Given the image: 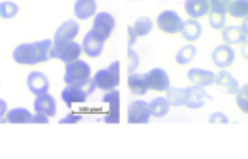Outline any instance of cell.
<instances>
[{"label":"cell","instance_id":"6da1fadb","mask_svg":"<svg viewBox=\"0 0 248 159\" xmlns=\"http://www.w3.org/2000/svg\"><path fill=\"white\" fill-rule=\"evenodd\" d=\"M53 40H40L35 43H24L14 48L12 57L15 63L22 66H37L51 59Z\"/></svg>","mask_w":248,"mask_h":159},{"label":"cell","instance_id":"7a4b0ae2","mask_svg":"<svg viewBox=\"0 0 248 159\" xmlns=\"http://www.w3.org/2000/svg\"><path fill=\"white\" fill-rule=\"evenodd\" d=\"M92 79V69L85 60H76L72 63H66L64 67V83L73 86L86 88Z\"/></svg>","mask_w":248,"mask_h":159},{"label":"cell","instance_id":"3957f363","mask_svg":"<svg viewBox=\"0 0 248 159\" xmlns=\"http://www.w3.org/2000/svg\"><path fill=\"white\" fill-rule=\"evenodd\" d=\"M91 80L102 92L115 89L120 83V62H112L107 69H99Z\"/></svg>","mask_w":248,"mask_h":159},{"label":"cell","instance_id":"277c9868","mask_svg":"<svg viewBox=\"0 0 248 159\" xmlns=\"http://www.w3.org/2000/svg\"><path fill=\"white\" fill-rule=\"evenodd\" d=\"M82 54H83L82 46L76 41L53 43V47H51V59L60 60L64 64L79 60Z\"/></svg>","mask_w":248,"mask_h":159},{"label":"cell","instance_id":"5b68a950","mask_svg":"<svg viewBox=\"0 0 248 159\" xmlns=\"http://www.w3.org/2000/svg\"><path fill=\"white\" fill-rule=\"evenodd\" d=\"M181 25H183V19L181 16L171 9L162 11L158 16H156V27L159 28L161 32L167 34V35H177L181 31Z\"/></svg>","mask_w":248,"mask_h":159},{"label":"cell","instance_id":"8992f818","mask_svg":"<svg viewBox=\"0 0 248 159\" xmlns=\"http://www.w3.org/2000/svg\"><path fill=\"white\" fill-rule=\"evenodd\" d=\"M149 102L143 99H136L127 107V123L129 124H148L151 121Z\"/></svg>","mask_w":248,"mask_h":159},{"label":"cell","instance_id":"52a82bcc","mask_svg":"<svg viewBox=\"0 0 248 159\" xmlns=\"http://www.w3.org/2000/svg\"><path fill=\"white\" fill-rule=\"evenodd\" d=\"M146 85L149 91L154 92H167V89L171 86L170 76L162 67H154L149 72L145 73Z\"/></svg>","mask_w":248,"mask_h":159},{"label":"cell","instance_id":"ba28073f","mask_svg":"<svg viewBox=\"0 0 248 159\" xmlns=\"http://www.w3.org/2000/svg\"><path fill=\"white\" fill-rule=\"evenodd\" d=\"M115 30V19L109 12H96L93 16L92 31H95L102 40H108Z\"/></svg>","mask_w":248,"mask_h":159},{"label":"cell","instance_id":"9c48e42d","mask_svg":"<svg viewBox=\"0 0 248 159\" xmlns=\"http://www.w3.org/2000/svg\"><path fill=\"white\" fill-rule=\"evenodd\" d=\"M82 51L91 57V59H96L102 54L104 47H105V40H102L95 31H88L82 40Z\"/></svg>","mask_w":248,"mask_h":159},{"label":"cell","instance_id":"30bf717a","mask_svg":"<svg viewBox=\"0 0 248 159\" xmlns=\"http://www.w3.org/2000/svg\"><path fill=\"white\" fill-rule=\"evenodd\" d=\"M210 59L217 69H229L235 63V50L228 44H220L213 48Z\"/></svg>","mask_w":248,"mask_h":159},{"label":"cell","instance_id":"8fae6325","mask_svg":"<svg viewBox=\"0 0 248 159\" xmlns=\"http://www.w3.org/2000/svg\"><path fill=\"white\" fill-rule=\"evenodd\" d=\"M210 98H209V94L206 92V88L196 86V85H191V86L186 88L184 107H187L190 110H200L202 107H204V104Z\"/></svg>","mask_w":248,"mask_h":159},{"label":"cell","instance_id":"7c38bea8","mask_svg":"<svg viewBox=\"0 0 248 159\" xmlns=\"http://www.w3.org/2000/svg\"><path fill=\"white\" fill-rule=\"evenodd\" d=\"M102 102L108 104L109 111L104 117V123L107 124H117L120 123V92L117 89L107 91L102 96Z\"/></svg>","mask_w":248,"mask_h":159},{"label":"cell","instance_id":"4fadbf2b","mask_svg":"<svg viewBox=\"0 0 248 159\" xmlns=\"http://www.w3.org/2000/svg\"><path fill=\"white\" fill-rule=\"evenodd\" d=\"M27 86L30 89V92L32 95H41L46 92H50V79L38 70H32L30 72V75L27 76Z\"/></svg>","mask_w":248,"mask_h":159},{"label":"cell","instance_id":"5bb4252c","mask_svg":"<svg viewBox=\"0 0 248 159\" xmlns=\"http://www.w3.org/2000/svg\"><path fill=\"white\" fill-rule=\"evenodd\" d=\"M79 31H80V27H79V22L75 21V19H67L64 21L57 30H56V34H54V38H53V43H66V41H75L76 37L79 35Z\"/></svg>","mask_w":248,"mask_h":159},{"label":"cell","instance_id":"9a60e30c","mask_svg":"<svg viewBox=\"0 0 248 159\" xmlns=\"http://www.w3.org/2000/svg\"><path fill=\"white\" fill-rule=\"evenodd\" d=\"M88 96H89L88 89H85L82 86L66 85V88L62 91V101L69 108H72V105H75V104H85Z\"/></svg>","mask_w":248,"mask_h":159},{"label":"cell","instance_id":"2e32d148","mask_svg":"<svg viewBox=\"0 0 248 159\" xmlns=\"http://www.w3.org/2000/svg\"><path fill=\"white\" fill-rule=\"evenodd\" d=\"M213 83L228 95H235L236 91L239 89L238 80L233 78V75L228 69H219V72L215 75V82Z\"/></svg>","mask_w":248,"mask_h":159},{"label":"cell","instance_id":"e0dca14e","mask_svg":"<svg viewBox=\"0 0 248 159\" xmlns=\"http://www.w3.org/2000/svg\"><path fill=\"white\" fill-rule=\"evenodd\" d=\"M34 111L35 112H41V114H46L48 115L50 118H53L57 112V102H56V98L50 94V92H46V94H41V95H37L35 99H34Z\"/></svg>","mask_w":248,"mask_h":159},{"label":"cell","instance_id":"ac0fdd59","mask_svg":"<svg viewBox=\"0 0 248 159\" xmlns=\"http://www.w3.org/2000/svg\"><path fill=\"white\" fill-rule=\"evenodd\" d=\"M184 11L190 19H202L207 16L210 11L209 0H186L184 3Z\"/></svg>","mask_w":248,"mask_h":159},{"label":"cell","instance_id":"d6986e66","mask_svg":"<svg viewBox=\"0 0 248 159\" xmlns=\"http://www.w3.org/2000/svg\"><path fill=\"white\" fill-rule=\"evenodd\" d=\"M187 78L191 85L202 86V88H207V86L213 85V82H215V73L210 70H206V69H200V67L190 69L187 72Z\"/></svg>","mask_w":248,"mask_h":159},{"label":"cell","instance_id":"ffe728a7","mask_svg":"<svg viewBox=\"0 0 248 159\" xmlns=\"http://www.w3.org/2000/svg\"><path fill=\"white\" fill-rule=\"evenodd\" d=\"M181 37L187 41V43H196L200 40L202 34H203V27L197 19H186L183 21L181 25V31H180Z\"/></svg>","mask_w":248,"mask_h":159},{"label":"cell","instance_id":"44dd1931","mask_svg":"<svg viewBox=\"0 0 248 159\" xmlns=\"http://www.w3.org/2000/svg\"><path fill=\"white\" fill-rule=\"evenodd\" d=\"M96 11H98L96 0H76L73 6L75 16L79 21H88L93 18L96 15Z\"/></svg>","mask_w":248,"mask_h":159},{"label":"cell","instance_id":"7402d4cb","mask_svg":"<svg viewBox=\"0 0 248 159\" xmlns=\"http://www.w3.org/2000/svg\"><path fill=\"white\" fill-rule=\"evenodd\" d=\"M220 32H222L223 44H228V46H231V47H233V46H241V44L247 40V37H245V34L242 32L241 27H238V25H226Z\"/></svg>","mask_w":248,"mask_h":159},{"label":"cell","instance_id":"603a6c76","mask_svg":"<svg viewBox=\"0 0 248 159\" xmlns=\"http://www.w3.org/2000/svg\"><path fill=\"white\" fill-rule=\"evenodd\" d=\"M5 121L9 124H31L32 123V112L24 107H16L8 110Z\"/></svg>","mask_w":248,"mask_h":159},{"label":"cell","instance_id":"cb8c5ba5","mask_svg":"<svg viewBox=\"0 0 248 159\" xmlns=\"http://www.w3.org/2000/svg\"><path fill=\"white\" fill-rule=\"evenodd\" d=\"M127 85H129V89L133 95H138V96H143L148 94V85H146V79H145V73H129V78H127Z\"/></svg>","mask_w":248,"mask_h":159},{"label":"cell","instance_id":"d4e9b609","mask_svg":"<svg viewBox=\"0 0 248 159\" xmlns=\"http://www.w3.org/2000/svg\"><path fill=\"white\" fill-rule=\"evenodd\" d=\"M196 56H197V47H196L193 43H188V44L183 46V47L177 51V54H175V62H177V64H180V66H187V64H190V63L196 59Z\"/></svg>","mask_w":248,"mask_h":159},{"label":"cell","instance_id":"484cf974","mask_svg":"<svg viewBox=\"0 0 248 159\" xmlns=\"http://www.w3.org/2000/svg\"><path fill=\"white\" fill-rule=\"evenodd\" d=\"M170 102L165 96H156L149 102V110H151V115L155 118H162L170 112Z\"/></svg>","mask_w":248,"mask_h":159},{"label":"cell","instance_id":"4316f807","mask_svg":"<svg viewBox=\"0 0 248 159\" xmlns=\"http://www.w3.org/2000/svg\"><path fill=\"white\" fill-rule=\"evenodd\" d=\"M226 14L233 19H245L248 18V0H232L229 3Z\"/></svg>","mask_w":248,"mask_h":159},{"label":"cell","instance_id":"83f0119b","mask_svg":"<svg viewBox=\"0 0 248 159\" xmlns=\"http://www.w3.org/2000/svg\"><path fill=\"white\" fill-rule=\"evenodd\" d=\"M171 107H184L186 101V88H178V86H170L167 89V96Z\"/></svg>","mask_w":248,"mask_h":159},{"label":"cell","instance_id":"f1b7e54d","mask_svg":"<svg viewBox=\"0 0 248 159\" xmlns=\"http://www.w3.org/2000/svg\"><path fill=\"white\" fill-rule=\"evenodd\" d=\"M132 27H133V30H135V32H136V35H138V38H143V37H148V35L152 32V30H154V22H152L151 18L142 16V18L136 19V22H135Z\"/></svg>","mask_w":248,"mask_h":159},{"label":"cell","instance_id":"f546056e","mask_svg":"<svg viewBox=\"0 0 248 159\" xmlns=\"http://www.w3.org/2000/svg\"><path fill=\"white\" fill-rule=\"evenodd\" d=\"M19 14V6L16 2H12V0H3L0 2V18L9 21L16 18Z\"/></svg>","mask_w":248,"mask_h":159},{"label":"cell","instance_id":"4dcf8cb0","mask_svg":"<svg viewBox=\"0 0 248 159\" xmlns=\"http://www.w3.org/2000/svg\"><path fill=\"white\" fill-rule=\"evenodd\" d=\"M207 21L212 30L215 31H222L226 27V12L220 11H209L207 14Z\"/></svg>","mask_w":248,"mask_h":159},{"label":"cell","instance_id":"1f68e13d","mask_svg":"<svg viewBox=\"0 0 248 159\" xmlns=\"http://www.w3.org/2000/svg\"><path fill=\"white\" fill-rule=\"evenodd\" d=\"M235 102L239 111L248 115V83L239 86V89L235 94Z\"/></svg>","mask_w":248,"mask_h":159},{"label":"cell","instance_id":"d6a6232c","mask_svg":"<svg viewBox=\"0 0 248 159\" xmlns=\"http://www.w3.org/2000/svg\"><path fill=\"white\" fill-rule=\"evenodd\" d=\"M127 59H129V64H127V72L129 73H133L138 70L139 64H140V59H139V54L133 50V48H129L127 51Z\"/></svg>","mask_w":248,"mask_h":159},{"label":"cell","instance_id":"836d02e7","mask_svg":"<svg viewBox=\"0 0 248 159\" xmlns=\"http://www.w3.org/2000/svg\"><path fill=\"white\" fill-rule=\"evenodd\" d=\"M232 0H209L210 5V11H220V12H226L229 3Z\"/></svg>","mask_w":248,"mask_h":159},{"label":"cell","instance_id":"e575fe53","mask_svg":"<svg viewBox=\"0 0 248 159\" xmlns=\"http://www.w3.org/2000/svg\"><path fill=\"white\" fill-rule=\"evenodd\" d=\"M209 123H210V124H228V123H229V118H228L226 114H223V112H220V111H216V112L210 114Z\"/></svg>","mask_w":248,"mask_h":159},{"label":"cell","instance_id":"d590c367","mask_svg":"<svg viewBox=\"0 0 248 159\" xmlns=\"http://www.w3.org/2000/svg\"><path fill=\"white\" fill-rule=\"evenodd\" d=\"M82 115L76 114V112H69L67 115H64L62 120H59V124H78L82 121Z\"/></svg>","mask_w":248,"mask_h":159},{"label":"cell","instance_id":"8d00e7d4","mask_svg":"<svg viewBox=\"0 0 248 159\" xmlns=\"http://www.w3.org/2000/svg\"><path fill=\"white\" fill-rule=\"evenodd\" d=\"M50 117L41 112H34L32 114V124H48Z\"/></svg>","mask_w":248,"mask_h":159},{"label":"cell","instance_id":"74e56055","mask_svg":"<svg viewBox=\"0 0 248 159\" xmlns=\"http://www.w3.org/2000/svg\"><path fill=\"white\" fill-rule=\"evenodd\" d=\"M136 41H138V35H136L133 27H129L127 28V48H133Z\"/></svg>","mask_w":248,"mask_h":159},{"label":"cell","instance_id":"f35d334b","mask_svg":"<svg viewBox=\"0 0 248 159\" xmlns=\"http://www.w3.org/2000/svg\"><path fill=\"white\" fill-rule=\"evenodd\" d=\"M8 110H9L8 102H6L5 99L0 98V121H5V117H6Z\"/></svg>","mask_w":248,"mask_h":159},{"label":"cell","instance_id":"ab89813d","mask_svg":"<svg viewBox=\"0 0 248 159\" xmlns=\"http://www.w3.org/2000/svg\"><path fill=\"white\" fill-rule=\"evenodd\" d=\"M241 56H242L244 60L248 62V38L241 44Z\"/></svg>","mask_w":248,"mask_h":159},{"label":"cell","instance_id":"60d3db41","mask_svg":"<svg viewBox=\"0 0 248 159\" xmlns=\"http://www.w3.org/2000/svg\"><path fill=\"white\" fill-rule=\"evenodd\" d=\"M241 30H242V32L245 34V37L248 38V18H245V19H242V22H241Z\"/></svg>","mask_w":248,"mask_h":159}]
</instances>
